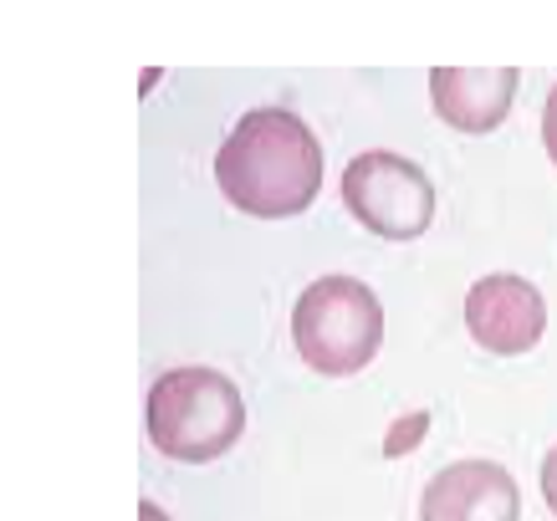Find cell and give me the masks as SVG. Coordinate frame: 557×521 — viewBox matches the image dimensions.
I'll list each match as a JSON object with an SVG mask.
<instances>
[{"instance_id": "obj_5", "label": "cell", "mask_w": 557, "mask_h": 521, "mask_svg": "<svg viewBox=\"0 0 557 521\" xmlns=\"http://www.w3.org/2000/svg\"><path fill=\"white\" fill-rule=\"evenodd\" d=\"M466 327L496 358L532 353L547 327V302L522 276H481L466 297Z\"/></svg>"}, {"instance_id": "obj_3", "label": "cell", "mask_w": 557, "mask_h": 521, "mask_svg": "<svg viewBox=\"0 0 557 521\" xmlns=\"http://www.w3.org/2000/svg\"><path fill=\"white\" fill-rule=\"evenodd\" d=\"M292 343L322 379H354L384 343V307L354 276H322L292 307Z\"/></svg>"}, {"instance_id": "obj_2", "label": "cell", "mask_w": 557, "mask_h": 521, "mask_svg": "<svg viewBox=\"0 0 557 521\" xmlns=\"http://www.w3.org/2000/svg\"><path fill=\"white\" fill-rule=\"evenodd\" d=\"M246 430L240 388L215 369H170L149 388V439L164 460H220Z\"/></svg>"}, {"instance_id": "obj_7", "label": "cell", "mask_w": 557, "mask_h": 521, "mask_svg": "<svg viewBox=\"0 0 557 521\" xmlns=\"http://www.w3.org/2000/svg\"><path fill=\"white\" fill-rule=\"evenodd\" d=\"M517 83H522L517 67H435L430 102L456 134H491L507 123Z\"/></svg>"}, {"instance_id": "obj_1", "label": "cell", "mask_w": 557, "mask_h": 521, "mask_svg": "<svg viewBox=\"0 0 557 521\" xmlns=\"http://www.w3.org/2000/svg\"><path fill=\"white\" fill-rule=\"evenodd\" d=\"M215 185L240 215H302L322 189V144L287 108H251L220 144Z\"/></svg>"}, {"instance_id": "obj_11", "label": "cell", "mask_w": 557, "mask_h": 521, "mask_svg": "<svg viewBox=\"0 0 557 521\" xmlns=\"http://www.w3.org/2000/svg\"><path fill=\"white\" fill-rule=\"evenodd\" d=\"M138 521H170V517H164L153 501H144V506H138Z\"/></svg>"}, {"instance_id": "obj_9", "label": "cell", "mask_w": 557, "mask_h": 521, "mask_svg": "<svg viewBox=\"0 0 557 521\" xmlns=\"http://www.w3.org/2000/svg\"><path fill=\"white\" fill-rule=\"evenodd\" d=\"M542 501L553 506V517H557V445L547 450V460H542Z\"/></svg>"}, {"instance_id": "obj_4", "label": "cell", "mask_w": 557, "mask_h": 521, "mask_svg": "<svg viewBox=\"0 0 557 521\" xmlns=\"http://www.w3.org/2000/svg\"><path fill=\"white\" fill-rule=\"evenodd\" d=\"M343 200L358 215V225H369L384 240H420L435 220V185L414 159L388 149L358 153L343 169Z\"/></svg>"}, {"instance_id": "obj_10", "label": "cell", "mask_w": 557, "mask_h": 521, "mask_svg": "<svg viewBox=\"0 0 557 521\" xmlns=\"http://www.w3.org/2000/svg\"><path fill=\"white\" fill-rule=\"evenodd\" d=\"M542 144H547V153H553V164H557V87H553V98H547V108H542Z\"/></svg>"}, {"instance_id": "obj_8", "label": "cell", "mask_w": 557, "mask_h": 521, "mask_svg": "<svg viewBox=\"0 0 557 521\" xmlns=\"http://www.w3.org/2000/svg\"><path fill=\"white\" fill-rule=\"evenodd\" d=\"M424 424H430V414H414V420H405L399 430H394V435L384 439V450H388V455H405L409 445H414V435H420Z\"/></svg>"}, {"instance_id": "obj_6", "label": "cell", "mask_w": 557, "mask_h": 521, "mask_svg": "<svg viewBox=\"0 0 557 521\" xmlns=\"http://www.w3.org/2000/svg\"><path fill=\"white\" fill-rule=\"evenodd\" d=\"M420 521H522V491L496 460H456L424 486Z\"/></svg>"}]
</instances>
